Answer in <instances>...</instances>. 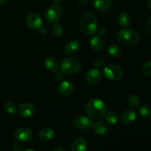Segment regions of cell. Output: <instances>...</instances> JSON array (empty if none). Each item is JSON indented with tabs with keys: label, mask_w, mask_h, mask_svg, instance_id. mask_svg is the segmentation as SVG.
<instances>
[{
	"label": "cell",
	"mask_w": 151,
	"mask_h": 151,
	"mask_svg": "<svg viewBox=\"0 0 151 151\" xmlns=\"http://www.w3.org/2000/svg\"><path fill=\"white\" fill-rule=\"evenodd\" d=\"M90 45L91 49L95 52H99L103 49V41L100 36H94L91 38L90 41Z\"/></svg>",
	"instance_id": "21"
},
{
	"label": "cell",
	"mask_w": 151,
	"mask_h": 151,
	"mask_svg": "<svg viewBox=\"0 0 151 151\" xmlns=\"http://www.w3.org/2000/svg\"><path fill=\"white\" fill-rule=\"evenodd\" d=\"M75 89V85L71 81H63L59 85L58 91L61 94L65 96L70 95Z\"/></svg>",
	"instance_id": "12"
},
{
	"label": "cell",
	"mask_w": 151,
	"mask_h": 151,
	"mask_svg": "<svg viewBox=\"0 0 151 151\" xmlns=\"http://www.w3.org/2000/svg\"><path fill=\"white\" fill-rule=\"evenodd\" d=\"M55 3H57V4H59V3H61L63 0H52Z\"/></svg>",
	"instance_id": "35"
},
{
	"label": "cell",
	"mask_w": 151,
	"mask_h": 151,
	"mask_svg": "<svg viewBox=\"0 0 151 151\" xmlns=\"http://www.w3.org/2000/svg\"><path fill=\"white\" fill-rule=\"evenodd\" d=\"M88 144L86 140L82 137L76 139L73 142L72 145V150L73 151H85L86 150Z\"/></svg>",
	"instance_id": "16"
},
{
	"label": "cell",
	"mask_w": 151,
	"mask_h": 151,
	"mask_svg": "<svg viewBox=\"0 0 151 151\" xmlns=\"http://www.w3.org/2000/svg\"><path fill=\"white\" fill-rule=\"evenodd\" d=\"M62 16V9L58 4H53L48 8L46 13V19L50 23H57Z\"/></svg>",
	"instance_id": "6"
},
{
	"label": "cell",
	"mask_w": 151,
	"mask_h": 151,
	"mask_svg": "<svg viewBox=\"0 0 151 151\" xmlns=\"http://www.w3.org/2000/svg\"><path fill=\"white\" fill-rule=\"evenodd\" d=\"M121 52H122L121 49L118 46L114 45H114H111L109 47V49H108V53H109V55L113 58L119 57L121 55Z\"/></svg>",
	"instance_id": "23"
},
{
	"label": "cell",
	"mask_w": 151,
	"mask_h": 151,
	"mask_svg": "<svg viewBox=\"0 0 151 151\" xmlns=\"http://www.w3.org/2000/svg\"><path fill=\"white\" fill-rule=\"evenodd\" d=\"M92 125V121L84 115L78 116L74 121V125L76 127V128L81 130V131H86V130L91 129Z\"/></svg>",
	"instance_id": "7"
},
{
	"label": "cell",
	"mask_w": 151,
	"mask_h": 151,
	"mask_svg": "<svg viewBox=\"0 0 151 151\" xmlns=\"http://www.w3.org/2000/svg\"><path fill=\"white\" fill-rule=\"evenodd\" d=\"M106 119L109 123L116 124L118 121V114L114 111H110L106 114Z\"/></svg>",
	"instance_id": "26"
},
{
	"label": "cell",
	"mask_w": 151,
	"mask_h": 151,
	"mask_svg": "<svg viewBox=\"0 0 151 151\" xmlns=\"http://www.w3.org/2000/svg\"><path fill=\"white\" fill-rule=\"evenodd\" d=\"M106 64V59L103 57H99L96 58L94 61V66L96 68L103 67Z\"/></svg>",
	"instance_id": "29"
},
{
	"label": "cell",
	"mask_w": 151,
	"mask_h": 151,
	"mask_svg": "<svg viewBox=\"0 0 151 151\" xmlns=\"http://www.w3.org/2000/svg\"><path fill=\"white\" fill-rule=\"evenodd\" d=\"M147 6H148L149 8L151 10V0H148L147 1Z\"/></svg>",
	"instance_id": "36"
},
{
	"label": "cell",
	"mask_w": 151,
	"mask_h": 151,
	"mask_svg": "<svg viewBox=\"0 0 151 151\" xmlns=\"http://www.w3.org/2000/svg\"><path fill=\"white\" fill-rule=\"evenodd\" d=\"M20 115L24 117H31L35 114V108L32 104L29 103H24L20 106L19 109Z\"/></svg>",
	"instance_id": "10"
},
{
	"label": "cell",
	"mask_w": 151,
	"mask_h": 151,
	"mask_svg": "<svg viewBox=\"0 0 151 151\" xmlns=\"http://www.w3.org/2000/svg\"><path fill=\"white\" fill-rule=\"evenodd\" d=\"M147 30H148L149 33L151 35V18L147 22Z\"/></svg>",
	"instance_id": "32"
},
{
	"label": "cell",
	"mask_w": 151,
	"mask_h": 151,
	"mask_svg": "<svg viewBox=\"0 0 151 151\" xmlns=\"http://www.w3.org/2000/svg\"><path fill=\"white\" fill-rule=\"evenodd\" d=\"M118 21H119V23L122 27H128L130 24H131V16H130L129 13H121L119 16V19H118Z\"/></svg>",
	"instance_id": "22"
},
{
	"label": "cell",
	"mask_w": 151,
	"mask_h": 151,
	"mask_svg": "<svg viewBox=\"0 0 151 151\" xmlns=\"http://www.w3.org/2000/svg\"><path fill=\"white\" fill-rule=\"evenodd\" d=\"M81 30L86 35H94L97 33L99 29L97 18L91 13H85L80 21Z\"/></svg>",
	"instance_id": "2"
},
{
	"label": "cell",
	"mask_w": 151,
	"mask_h": 151,
	"mask_svg": "<svg viewBox=\"0 0 151 151\" xmlns=\"http://www.w3.org/2000/svg\"><path fill=\"white\" fill-rule=\"evenodd\" d=\"M55 136V132L50 127L43 128L38 133V137L42 141H50Z\"/></svg>",
	"instance_id": "15"
},
{
	"label": "cell",
	"mask_w": 151,
	"mask_h": 151,
	"mask_svg": "<svg viewBox=\"0 0 151 151\" xmlns=\"http://www.w3.org/2000/svg\"><path fill=\"white\" fill-rule=\"evenodd\" d=\"M91 129L94 131V132L98 135H106L109 131V127L105 122L99 121V122H93Z\"/></svg>",
	"instance_id": "14"
},
{
	"label": "cell",
	"mask_w": 151,
	"mask_h": 151,
	"mask_svg": "<svg viewBox=\"0 0 151 151\" xmlns=\"http://www.w3.org/2000/svg\"><path fill=\"white\" fill-rule=\"evenodd\" d=\"M128 103L131 106L137 108L140 106V100L135 94H131L128 97Z\"/></svg>",
	"instance_id": "25"
},
{
	"label": "cell",
	"mask_w": 151,
	"mask_h": 151,
	"mask_svg": "<svg viewBox=\"0 0 151 151\" xmlns=\"http://www.w3.org/2000/svg\"><path fill=\"white\" fill-rule=\"evenodd\" d=\"M39 29H40V32H41L42 35H45V34L47 33V30H46L45 29H44V28L41 27Z\"/></svg>",
	"instance_id": "33"
},
{
	"label": "cell",
	"mask_w": 151,
	"mask_h": 151,
	"mask_svg": "<svg viewBox=\"0 0 151 151\" xmlns=\"http://www.w3.org/2000/svg\"><path fill=\"white\" fill-rule=\"evenodd\" d=\"M32 131L27 127L19 128L14 132V138L20 142H27L32 139Z\"/></svg>",
	"instance_id": "8"
},
{
	"label": "cell",
	"mask_w": 151,
	"mask_h": 151,
	"mask_svg": "<svg viewBox=\"0 0 151 151\" xmlns=\"http://www.w3.org/2000/svg\"><path fill=\"white\" fill-rule=\"evenodd\" d=\"M81 49V44L78 41H72L68 43L64 48V52L69 56H73L79 52Z\"/></svg>",
	"instance_id": "13"
},
{
	"label": "cell",
	"mask_w": 151,
	"mask_h": 151,
	"mask_svg": "<svg viewBox=\"0 0 151 151\" xmlns=\"http://www.w3.org/2000/svg\"><path fill=\"white\" fill-rule=\"evenodd\" d=\"M63 77H64V73H63V72H58L55 75V79L57 80V81H61L63 78Z\"/></svg>",
	"instance_id": "31"
},
{
	"label": "cell",
	"mask_w": 151,
	"mask_h": 151,
	"mask_svg": "<svg viewBox=\"0 0 151 151\" xmlns=\"http://www.w3.org/2000/svg\"><path fill=\"white\" fill-rule=\"evenodd\" d=\"M93 4L96 9L100 11L109 10L111 4V0H93Z\"/></svg>",
	"instance_id": "19"
},
{
	"label": "cell",
	"mask_w": 151,
	"mask_h": 151,
	"mask_svg": "<svg viewBox=\"0 0 151 151\" xmlns=\"http://www.w3.org/2000/svg\"><path fill=\"white\" fill-rule=\"evenodd\" d=\"M82 68V63L78 59L74 58H68L64 59L61 63V70L64 74L76 73Z\"/></svg>",
	"instance_id": "4"
},
{
	"label": "cell",
	"mask_w": 151,
	"mask_h": 151,
	"mask_svg": "<svg viewBox=\"0 0 151 151\" xmlns=\"http://www.w3.org/2000/svg\"><path fill=\"white\" fill-rule=\"evenodd\" d=\"M86 111L87 114L92 119H102L106 114V104L100 99H91L86 104Z\"/></svg>",
	"instance_id": "1"
},
{
	"label": "cell",
	"mask_w": 151,
	"mask_h": 151,
	"mask_svg": "<svg viewBox=\"0 0 151 151\" xmlns=\"http://www.w3.org/2000/svg\"><path fill=\"white\" fill-rule=\"evenodd\" d=\"M140 116L143 119L147 122H151V105L145 104L140 107Z\"/></svg>",
	"instance_id": "20"
},
{
	"label": "cell",
	"mask_w": 151,
	"mask_h": 151,
	"mask_svg": "<svg viewBox=\"0 0 151 151\" xmlns=\"http://www.w3.org/2000/svg\"><path fill=\"white\" fill-rule=\"evenodd\" d=\"M52 32L55 37H60L63 33V29L60 25L55 24L52 28Z\"/></svg>",
	"instance_id": "27"
},
{
	"label": "cell",
	"mask_w": 151,
	"mask_h": 151,
	"mask_svg": "<svg viewBox=\"0 0 151 151\" xmlns=\"http://www.w3.org/2000/svg\"><path fill=\"white\" fill-rule=\"evenodd\" d=\"M103 75L105 78L111 81H118L123 76V71L120 67L114 65H109L103 69Z\"/></svg>",
	"instance_id": "5"
},
{
	"label": "cell",
	"mask_w": 151,
	"mask_h": 151,
	"mask_svg": "<svg viewBox=\"0 0 151 151\" xmlns=\"http://www.w3.org/2000/svg\"><path fill=\"white\" fill-rule=\"evenodd\" d=\"M5 111L10 114H14L17 111V106L13 101H9L4 106Z\"/></svg>",
	"instance_id": "24"
},
{
	"label": "cell",
	"mask_w": 151,
	"mask_h": 151,
	"mask_svg": "<svg viewBox=\"0 0 151 151\" xmlns=\"http://www.w3.org/2000/svg\"><path fill=\"white\" fill-rule=\"evenodd\" d=\"M101 72L97 68L92 69L88 72L86 76V80L88 83L91 84L97 83L101 79Z\"/></svg>",
	"instance_id": "11"
},
{
	"label": "cell",
	"mask_w": 151,
	"mask_h": 151,
	"mask_svg": "<svg viewBox=\"0 0 151 151\" xmlns=\"http://www.w3.org/2000/svg\"><path fill=\"white\" fill-rule=\"evenodd\" d=\"M13 149L15 151H22L24 150L23 147L19 143H15L13 146Z\"/></svg>",
	"instance_id": "30"
},
{
	"label": "cell",
	"mask_w": 151,
	"mask_h": 151,
	"mask_svg": "<svg viewBox=\"0 0 151 151\" xmlns=\"http://www.w3.org/2000/svg\"><path fill=\"white\" fill-rule=\"evenodd\" d=\"M142 72L145 75L151 76V60L146 62L142 66Z\"/></svg>",
	"instance_id": "28"
},
{
	"label": "cell",
	"mask_w": 151,
	"mask_h": 151,
	"mask_svg": "<svg viewBox=\"0 0 151 151\" xmlns=\"http://www.w3.org/2000/svg\"><path fill=\"white\" fill-rule=\"evenodd\" d=\"M119 42L125 47H132L138 44L139 35L136 31L132 29H124L119 32L117 35Z\"/></svg>",
	"instance_id": "3"
},
{
	"label": "cell",
	"mask_w": 151,
	"mask_h": 151,
	"mask_svg": "<svg viewBox=\"0 0 151 151\" xmlns=\"http://www.w3.org/2000/svg\"><path fill=\"white\" fill-rule=\"evenodd\" d=\"M137 119V112L134 109H128L123 113L122 116V119L124 123H132Z\"/></svg>",
	"instance_id": "18"
},
{
	"label": "cell",
	"mask_w": 151,
	"mask_h": 151,
	"mask_svg": "<svg viewBox=\"0 0 151 151\" xmlns=\"http://www.w3.org/2000/svg\"><path fill=\"white\" fill-rule=\"evenodd\" d=\"M26 24L31 29H39L42 27L43 21L41 16L38 14L32 13L26 18Z\"/></svg>",
	"instance_id": "9"
},
{
	"label": "cell",
	"mask_w": 151,
	"mask_h": 151,
	"mask_svg": "<svg viewBox=\"0 0 151 151\" xmlns=\"http://www.w3.org/2000/svg\"><path fill=\"white\" fill-rule=\"evenodd\" d=\"M55 151H65L66 150V149L63 147H57V148H55Z\"/></svg>",
	"instance_id": "34"
},
{
	"label": "cell",
	"mask_w": 151,
	"mask_h": 151,
	"mask_svg": "<svg viewBox=\"0 0 151 151\" xmlns=\"http://www.w3.org/2000/svg\"><path fill=\"white\" fill-rule=\"evenodd\" d=\"M45 66L47 69L51 72H58L59 69V63L57 59L52 56L47 58L45 60Z\"/></svg>",
	"instance_id": "17"
},
{
	"label": "cell",
	"mask_w": 151,
	"mask_h": 151,
	"mask_svg": "<svg viewBox=\"0 0 151 151\" xmlns=\"http://www.w3.org/2000/svg\"><path fill=\"white\" fill-rule=\"evenodd\" d=\"M6 1V0H0V5H1L2 4H4Z\"/></svg>",
	"instance_id": "37"
}]
</instances>
